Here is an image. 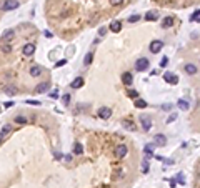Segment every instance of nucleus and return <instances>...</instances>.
Masks as SVG:
<instances>
[{"label": "nucleus", "mask_w": 200, "mask_h": 188, "mask_svg": "<svg viewBox=\"0 0 200 188\" xmlns=\"http://www.w3.org/2000/svg\"><path fill=\"white\" fill-rule=\"evenodd\" d=\"M18 7H20V2H18V0H3V2L0 3V10H3V12L17 10Z\"/></svg>", "instance_id": "1"}, {"label": "nucleus", "mask_w": 200, "mask_h": 188, "mask_svg": "<svg viewBox=\"0 0 200 188\" xmlns=\"http://www.w3.org/2000/svg\"><path fill=\"white\" fill-rule=\"evenodd\" d=\"M149 67H150V62H149V59H145V57H140V59L135 62V68L139 72H145Z\"/></svg>", "instance_id": "2"}, {"label": "nucleus", "mask_w": 200, "mask_h": 188, "mask_svg": "<svg viewBox=\"0 0 200 188\" xmlns=\"http://www.w3.org/2000/svg\"><path fill=\"white\" fill-rule=\"evenodd\" d=\"M154 145H157V147H165V145H167V137H165L163 133L154 135Z\"/></svg>", "instance_id": "3"}, {"label": "nucleus", "mask_w": 200, "mask_h": 188, "mask_svg": "<svg viewBox=\"0 0 200 188\" xmlns=\"http://www.w3.org/2000/svg\"><path fill=\"white\" fill-rule=\"evenodd\" d=\"M163 80L168 82L170 85H177L178 83V77L175 73H172V72H165V73H163Z\"/></svg>", "instance_id": "4"}, {"label": "nucleus", "mask_w": 200, "mask_h": 188, "mask_svg": "<svg viewBox=\"0 0 200 188\" xmlns=\"http://www.w3.org/2000/svg\"><path fill=\"white\" fill-rule=\"evenodd\" d=\"M22 54L25 57H32L33 54H35V43H25L22 49Z\"/></svg>", "instance_id": "5"}, {"label": "nucleus", "mask_w": 200, "mask_h": 188, "mask_svg": "<svg viewBox=\"0 0 200 188\" xmlns=\"http://www.w3.org/2000/svg\"><path fill=\"white\" fill-rule=\"evenodd\" d=\"M140 122H142V128L145 132H149V130L152 128V118H150L149 115H142V117H140Z\"/></svg>", "instance_id": "6"}, {"label": "nucleus", "mask_w": 200, "mask_h": 188, "mask_svg": "<svg viewBox=\"0 0 200 188\" xmlns=\"http://www.w3.org/2000/svg\"><path fill=\"white\" fill-rule=\"evenodd\" d=\"M114 153H115L117 158H124V157H127V153H129V148H127V145H119L114 150Z\"/></svg>", "instance_id": "7"}, {"label": "nucleus", "mask_w": 200, "mask_h": 188, "mask_svg": "<svg viewBox=\"0 0 200 188\" xmlns=\"http://www.w3.org/2000/svg\"><path fill=\"white\" fill-rule=\"evenodd\" d=\"M162 49H163V42L162 40H154L152 43H150V52H152V54H159Z\"/></svg>", "instance_id": "8"}, {"label": "nucleus", "mask_w": 200, "mask_h": 188, "mask_svg": "<svg viewBox=\"0 0 200 188\" xmlns=\"http://www.w3.org/2000/svg\"><path fill=\"white\" fill-rule=\"evenodd\" d=\"M99 117L104 118V120H109V118L112 117V108H109V107H102V108H99Z\"/></svg>", "instance_id": "9"}, {"label": "nucleus", "mask_w": 200, "mask_h": 188, "mask_svg": "<svg viewBox=\"0 0 200 188\" xmlns=\"http://www.w3.org/2000/svg\"><path fill=\"white\" fill-rule=\"evenodd\" d=\"M48 87H50V83H48V82H42V83H38V85L35 87L33 93H43V92L48 90Z\"/></svg>", "instance_id": "10"}, {"label": "nucleus", "mask_w": 200, "mask_h": 188, "mask_svg": "<svg viewBox=\"0 0 200 188\" xmlns=\"http://www.w3.org/2000/svg\"><path fill=\"white\" fill-rule=\"evenodd\" d=\"M85 85V80H84V77H77V78L70 83L72 88H82V87Z\"/></svg>", "instance_id": "11"}, {"label": "nucleus", "mask_w": 200, "mask_h": 188, "mask_svg": "<svg viewBox=\"0 0 200 188\" xmlns=\"http://www.w3.org/2000/svg\"><path fill=\"white\" fill-rule=\"evenodd\" d=\"M183 70H185V73H188V75H195L198 72L197 65H193V63H187V65L183 67Z\"/></svg>", "instance_id": "12"}, {"label": "nucleus", "mask_w": 200, "mask_h": 188, "mask_svg": "<svg viewBox=\"0 0 200 188\" xmlns=\"http://www.w3.org/2000/svg\"><path fill=\"white\" fill-rule=\"evenodd\" d=\"M159 18V13H157V10H150V12H147L145 13V20L147 22H155Z\"/></svg>", "instance_id": "13"}, {"label": "nucleus", "mask_w": 200, "mask_h": 188, "mask_svg": "<svg viewBox=\"0 0 200 188\" xmlns=\"http://www.w3.org/2000/svg\"><path fill=\"white\" fill-rule=\"evenodd\" d=\"M122 82H124L125 85H132V82H134V75H132L130 72H125V73H122Z\"/></svg>", "instance_id": "14"}, {"label": "nucleus", "mask_w": 200, "mask_h": 188, "mask_svg": "<svg viewBox=\"0 0 200 188\" xmlns=\"http://www.w3.org/2000/svg\"><path fill=\"white\" fill-rule=\"evenodd\" d=\"M110 30L114 32V33H119L122 30V22L120 20H114V22L110 23Z\"/></svg>", "instance_id": "15"}, {"label": "nucleus", "mask_w": 200, "mask_h": 188, "mask_svg": "<svg viewBox=\"0 0 200 188\" xmlns=\"http://www.w3.org/2000/svg\"><path fill=\"white\" fill-rule=\"evenodd\" d=\"M28 72H30V75H32V77H40L43 70H42V67H38V65H32Z\"/></svg>", "instance_id": "16"}, {"label": "nucleus", "mask_w": 200, "mask_h": 188, "mask_svg": "<svg viewBox=\"0 0 200 188\" xmlns=\"http://www.w3.org/2000/svg\"><path fill=\"white\" fill-rule=\"evenodd\" d=\"M13 37H15V32H13L12 28H10V30H7V32H3V40H5V42H12Z\"/></svg>", "instance_id": "17"}, {"label": "nucleus", "mask_w": 200, "mask_h": 188, "mask_svg": "<svg viewBox=\"0 0 200 188\" xmlns=\"http://www.w3.org/2000/svg\"><path fill=\"white\" fill-rule=\"evenodd\" d=\"M10 130H12V127H10V125H3V127H2V130H0V138H5L7 137V133H10Z\"/></svg>", "instance_id": "18"}, {"label": "nucleus", "mask_w": 200, "mask_h": 188, "mask_svg": "<svg viewBox=\"0 0 200 188\" xmlns=\"http://www.w3.org/2000/svg\"><path fill=\"white\" fill-rule=\"evenodd\" d=\"M172 25H173V17H165L163 22H162V27L163 28H170Z\"/></svg>", "instance_id": "19"}, {"label": "nucleus", "mask_w": 200, "mask_h": 188, "mask_svg": "<svg viewBox=\"0 0 200 188\" xmlns=\"http://www.w3.org/2000/svg\"><path fill=\"white\" fill-rule=\"evenodd\" d=\"M177 105H178L180 110H188V108H190V103L187 102V100H178Z\"/></svg>", "instance_id": "20"}, {"label": "nucleus", "mask_w": 200, "mask_h": 188, "mask_svg": "<svg viewBox=\"0 0 200 188\" xmlns=\"http://www.w3.org/2000/svg\"><path fill=\"white\" fill-rule=\"evenodd\" d=\"M124 128L130 130V132H134L137 127H135V123H132V120H125V122H124Z\"/></svg>", "instance_id": "21"}, {"label": "nucleus", "mask_w": 200, "mask_h": 188, "mask_svg": "<svg viewBox=\"0 0 200 188\" xmlns=\"http://www.w3.org/2000/svg\"><path fill=\"white\" fill-rule=\"evenodd\" d=\"M135 107H137V108H145V107H147V102L142 100V98H135Z\"/></svg>", "instance_id": "22"}, {"label": "nucleus", "mask_w": 200, "mask_h": 188, "mask_svg": "<svg viewBox=\"0 0 200 188\" xmlns=\"http://www.w3.org/2000/svg\"><path fill=\"white\" fill-rule=\"evenodd\" d=\"M190 20H192V22H200V10H198V8H197V10H195L193 13H192V17H190Z\"/></svg>", "instance_id": "23"}, {"label": "nucleus", "mask_w": 200, "mask_h": 188, "mask_svg": "<svg viewBox=\"0 0 200 188\" xmlns=\"http://www.w3.org/2000/svg\"><path fill=\"white\" fill-rule=\"evenodd\" d=\"M144 152L147 153L149 157H154V145H150V143H149V145H145V148H144Z\"/></svg>", "instance_id": "24"}, {"label": "nucleus", "mask_w": 200, "mask_h": 188, "mask_svg": "<svg viewBox=\"0 0 200 188\" xmlns=\"http://www.w3.org/2000/svg\"><path fill=\"white\" fill-rule=\"evenodd\" d=\"M92 60H94V54H87V55H85V59H84L85 67H89V65L92 63Z\"/></svg>", "instance_id": "25"}, {"label": "nucleus", "mask_w": 200, "mask_h": 188, "mask_svg": "<svg viewBox=\"0 0 200 188\" xmlns=\"http://www.w3.org/2000/svg\"><path fill=\"white\" fill-rule=\"evenodd\" d=\"M74 152L77 153V155H82V153H84V147H82V143H79V142L75 143V148H74Z\"/></svg>", "instance_id": "26"}, {"label": "nucleus", "mask_w": 200, "mask_h": 188, "mask_svg": "<svg viewBox=\"0 0 200 188\" xmlns=\"http://www.w3.org/2000/svg\"><path fill=\"white\" fill-rule=\"evenodd\" d=\"M15 123H18V125H25V123H27V118L22 117V115H17V117H15Z\"/></svg>", "instance_id": "27"}, {"label": "nucleus", "mask_w": 200, "mask_h": 188, "mask_svg": "<svg viewBox=\"0 0 200 188\" xmlns=\"http://www.w3.org/2000/svg\"><path fill=\"white\" fill-rule=\"evenodd\" d=\"M3 92H5L7 95H15L17 93V88H15V87H5V90H3Z\"/></svg>", "instance_id": "28"}, {"label": "nucleus", "mask_w": 200, "mask_h": 188, "mask_svg": "<svg viewBox=\"0 0 200 188\" xmlns=\"http://www.w3.org/2000/svg\"><path fill=\"white\" fill-rule=\"evenodd\" d=\"M139 20H140V15H139V13H134L132 17H129V20H127V22H129V23H135Z\"/></svg>", "instance_id": "29"}, {"label": "nucleus", "mask_w": 200, "mask_h": 188, "mask_svg": "<svg viewBox=\"0 0 200 188\" xmlns=\"http://www.w3.org/2000/svg\"><path fill=\"white\" fill-rule=\"evenodd\" d=\"M142 173H149V160L142 162Z\"/></svg>", "instance_id": "30"}, {"label": "nucleus", "mask_w": 200, "mask_h": 188, "mask_svg": "<svg viewBox=\"0 0 200 188\" xmlns=\"http://www.w3.org/2000/svg\"><path fill=\"white\" fill-rule=\"evenodd\" d=\"M172 107H173L172 103H163V105H162V110H163V112H170V110H172Z\"/></svg>", "instance_id": "31"}, {"label": "nucleus", "mask_w": 200, "mask_h": 188, "mask_svg": "<svg viewBox=\"0 0 200 188\" xmlns=\"http://www.w3.org/2000/svg\"><path fill=\"white\" fill-rule=\"evenodd\" d=\"M177 181L180 183V185H185V178H183L182 173H177Z\"/></svg>", "instance_id": "32"}, {"label": "nucleus", "mask_w": 200, "mask_h": 188, "mask_svg": "<svg viewBox=\"0 0 200 188\" xmlns=\"http://www.w3.org/2000/svg\"><path fill=\"white\" fill-rule=\"evenodd\" d=\"M127 95H129L130 98H139V93L135 90H129V93H127Z\"/></svg>", "instance_id": "33"}, {"label": "nucleus", "mask_w": 200, "mask_h": 188, "mask_svg": "<svg viewBox=\"0 0 200 188\" xmlns=\"http://www.w3.org/2000/svg\"><path fill=\"white\" fill-rule=\"evenodd\" d=\"M62 100H63V105H69V103H70V95L65 93V95L62 97Z\"/></svg>", "instance_id": "34"}, {"label": "nucleus", "mask_w": 200, "mask_h": 188, "mask_svg": "<svg viewBox=\"0 0 200 188\" xmlns=\"http://www.w3.org/2000/svg\"><path fill=\"white\" fill-rule=\"evenodd\" d=\"M175 118H177V113H172L168 117V120H167V123H172V122H175Z\"/></svg>", "instance_id": "35"}, {"label": "nucleus", "mask_w": 200, "mask_h": 188, "mask_svg": "<svg viewBox=\"0 0 200 188\" xmlns=\"http://www.w3.org/2000/svg\"><path fill=\"white\" fill-rule=\"evenodd\" d=\"M27 105H40V102H38V100H27Z\"/></svg>", "instance_id": "36"}, {"label": "nucleus", "mask_w": 200, "mask_h": 188, "mask_svg": "<svg viewBox=\"0 0 200 188\" xmlns=\"http://www.w3.org/2000/svg\"><path fill=\"white\" fill-rule=\"evenodd\" d=\"M105 33H107V28H105V27H100V28H99V35H100V37H104Z\"/></svg>", "instance_id": "37"}, {"label": "nucleus", "mask_w": 200, "mask_h": 188, "mask_svg": "<svg viewBox=\"0 0 200 188\" xmlns=\"http://www.w3.org/2000/svg\"><path fill=\"white\" fill-rule=\"evenodd\" d=\"M125 0H110V3L112 5H120V3H124Z\"/></svg>", "instance_id": "38"}, {"label": "nucleus", "mask_w": 200, "mask_h": 188, "mask_svg": "<svg viewBox=\"0 0 200 188\" xmlns=\"http://www.w3.org/2000/svg\"><path fill=\"white\" fill-rule=\"evenodd\" d=\"M167 63H168V59H167V57H163V59L160 60V67H165Z\"/></svg>", "instance_id": "39"}, {"label": "nucleus", "mask_w": 200, "mask_h": 188, "mask_svg": "<svg viewBox=\"0 0 200 188\" xmlns=\"http://www.w3.org/2000/svg\"><path fill=\"white\" fill-rule=\"evenodd\" d=\"M65 63H67V60H60V62H57V65H55V67H57V68H60V67H63Z\"/></svg>", "instance_id": "40"}, {"label": "nucleus", "mask_w": 200, "mask_h": 188, "mask_svg": "<svg viewBox=\"0 0 200 188\" xmlns=\"http://www.w3.org/2000/svg\"><path fill=\"white\" fill-rule=\"evenodd\" d=\"M50 97H52V98H58V92H57V90H53L52 93H50Z\"/></svg>", "instance_id": "41"}, {"label": "nucleus", "mask_w": 200, "mask_h": 188, "mask_svg": "<svg viewBox=\"0 0 200 188\" xmlns=\"http://www.w3.org/2000/svg\"><path fill=\"white\" fill-rule=\"evenodd\" d=\"M10 47H8V45H5V47H3V54H10Z\"/></svg>", "instance_id": "42"}, {"label": "nucleus", "mask_w": 200, "mask_h": 188, "mask_svg": "<svg viewBox=\"0 0 200 188\" xmlns=\"http://www.w3.org/2000/svg\"><path fill=\"white\" fill-rule=\"evenodd\" d=\"M62 153H58V152H55V158H57V160H62Z\"/></svg>", "instance_id": "43"}, {"label": "nucleus", "mask_w": 200, "mask_h": 188, "mask_svg": "<svg viewBox=\"0 0 200 188\" xmlns=\"http://www.w3.org/2000/svg\"><path fill=\"white\" fill-rule=\"evenodd\" d=\"M8 107H13V102H5V108H8Z\"/></svg>", "instance_id": "44"}, {"label": "nucleus", "mask_w": 200, "mask_h": 188, "mask_svg": "<svg viewBox=\"0 0 200 188\" xmlns=\"http://www.w3.org/2000/svg\"><path fill=\"white\" fill-rule=\"evenodd\" d=\"M0 143H2V138H0Z\"/></svg>", "instance_id": "45"}]
</instances>
